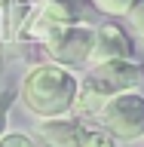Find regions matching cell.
<instances>
[{
	"label": "cell",
	"instance_id": "3957f363",
	"mask_svg": "<svg viewBox=\"0 0 144 147\" xmlns=\"http://www.w3.org/2000/svg\"><path fill=\"white\" fill-rule=\"evenodd\" d=\"M95 119H98V129L107 132L117 144L120 141L132 144V141L144 138V95L126 92V95L107 98L95 113Z\"/></svg>",
	"mask_w": 144,
	"mask_h": 147
},
{
	"label": "cell",
	"instance_id": "277c9868",
	"mask_svg": "<svg viewBox=\"0 0 144 147\" xmlns=\"http://www.w3.org/2000/svg\"><path fill=\"white\" fill-rule=\"evenodd\" d=\"M92 25H71L58 28L43 40V52L49 55V64H58L64 71L89 64L92 55Z\"/></svg>",
	"mask_w": 144,
	"mask_h": 147
},
{
	"label": "cell",
	"instance_id": "9c48e42d",
	"mask_svg": "<svg viewBox=\"0 0 144 147\" xmlns=\"http://www.w3.org/2000/svg\"><path fill=\"white\" fill-rule=\"evenodd\" d=\"M126 22H129V31L144 43V0H135V3H132V9L126 12Z\"/></svg>",
	"mask_w": 144,
	"mask_h": 147
},
{
	"label": "cell",
	"instance_id": "8fae6325",
	"mask_svg": "<svg viewBox=\"0 0 144 147\" xmlns=\"http://www.w3.org/2000/svg\"><path fill=\"white\" fill-rule=\"evenodd\" d=\"M0 147H37V144H34V138L25 135V132H6L0 138Z\"/></svg>",
	"mask_w": 144,
	"mask_h": 147
},
{
	"label": "cell",
	"instance_id": "52a82bcc",
	"mask_svg": "<svg viewBox=\"0 0 144 147\" xmlns=\"http://www.w3.org/2000/svg\"><path fill=\"white\" fill-rule=\"evenodd\" d=\"M83 138H86V123L77 117L43 119L34 126V144L40 147H83Z\"/></svg>",
	"mask_w": 144,
	"mask_h": 147
},
{
	"label": "cell",
	"instance_id": "6da1fadb",
	"mask_svg": "<svg viewBox=\"0 0 144 147\" xmlns=\"http://www.w3.org/2000/svg\"><path fill=\"white\" fill-rule=\"evenodd\" d=\"M77 89H80V80L71 71L43 61V64L28 67L25 80H22V89H18V98H22V104L28 107L31 117H37L43 123V119L71 117Z\"/></svg>",
	"mask_w": 144,
	"mask_h": 147
},
{
	"label": "cell",
	"instance_id": "7c38bea8",
	"mask_svg": "<svg viewBox=\"0 0 144 147\" xmlns=\"http://www.w3.org/2000/svg\"><path fill=\"white\" fill-rule=\"evenodd\" d=\"M9 107H12V95H9V92H0V138L6 135V117H9Z\"/></svg>",
	"mask_w": 144,
	"mask_h": 147
},
{
	"label": "cell",
	"instance_id": "ba28073f",
	"mask_svg": "<svg viewBox=\"0 0 144 147\" xmlns=\"http://www.w3.org/2000/svg\"><path fill=\"white\" fill-rule=\"evenodd\" d=\"M132 3H135V0H89V6L95 9V12H101V16H110V18L126 16L129 9H132Z\"/></svg>",
	"mask_w": 144,
	"mask_h": 147
},
{
	"label": "cell",
	"instance_id": "7a4b0ae2",
	"mask_svg": "<svg viewBox=\"0 0 144 147\" xmlns=\"http://www.w3.org/2000/svg\"><path fill=\"white\" fill-rule=\"evenodd\" d=\"M141 80H144V67L138 61L92 64L89 74L80 80L71 113L77 110L80 117H95L107 98H117V95H126V92H138Z\"/></svg>",
	"mask_w": 144,
	"mask_h": 147
},
{
	"label": "cell",
	"instance_id": "8992f818",
	"mask_svg": "<svg viewBox=\"0 0 144 147\" xmlns=\"http://www.w3.org/2000/svg\"><path fill=\"white\" fill-rule=\"evenodd\" d=\"M89 0H43L40 9V37H49L58 28L89 25Z\"/></svg>",
	"mask_w": 144,
	"mask_h": 147
},
{
	"label": "cell",
	"instance_id": "5b68a950",
	"mask_svg": "<svg viewBox=\"0 0 144 147\" xmlns=\"http://www.w3.org/2000/svg\"><path fill=\"white\" fill-rule=\"evenodd\" d=\"M107 61H135V49H132V37L123 25H98L92 31V64H107Z\"/></svg>",
	"mask_w": 144,
	"mask_h": 147
},
{
	"label": "cell",
	"instance_id": "30bf717a",
	"mask_svg": "<svg viewBox=\"0 0 144 147\" xmlns=\"http://www.w3.org/2000/svg\"><path fill=\"white\" fill-rule=\"evenodd\" d=\"M83 147H117V141H114L107 132H101V129H86Z\"/></svg>",
	"mask_w": 144,
	"mask_h": 147
}]
</instances>
